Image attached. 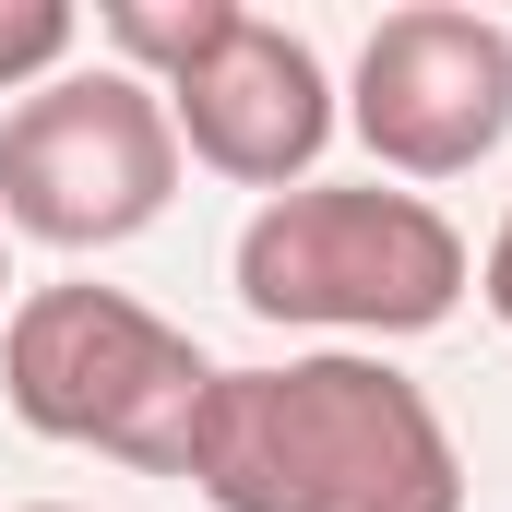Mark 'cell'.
<instances>
[{
	"instance_id": "3",
	"label": "cell",
	"mask_w": 512,
	"mask_h": 512,
	"mask_svg": "<svg viewBox=\"0 0 512 512\" xmlns=\"http://www.w3.org/2000/svg\"><path fill=\"white\" fill-rule=\"evenodd\" d=\"M0 393H12V417L36 441L179 477L191 429H203V393H215V358L167 310H143L131 286L60 274V286H24L0 310Z\"/></svg>"
},
{
	"instance_id": "10",
	"label": "cell",
	"mask_w": 512,
	"mask_h": 512,
	"mask_svg": "<svg viewBox=\"0 0 512 512\" xmlns=\"http://www.w3.org/2000/svg\"><path fill=\"white\" fill-rule=\"evenodd\" d=\"M12 512H84V501H12Z\"/></svg>"
},
{
	"instance_id": "1",
	"label": "cell",
	"mask_w": 512,
	"mask_h": 512,
	"mask_svg": "<svg viewBox=\"0 0 512 512\" xmlns=\"http://www.w3.org/2000/svg\"><path fill=\"white\" fill-rule=\"evenodd\" d=\"M179 477L215 512H465V453L441 405L370 346L215 370Z\"/></svg>"
},
{
	"instance_id": "11",
	"label": "cell",
	"mask_w": 512,
	"mask_h": 512,
	"mask_svg": "<svg viewBox=\"0 0 512 512\" xmlns=\"http://www.w3.org/2000/svg\"><path fill=\"white\" fill-rule=\"evenodd\" d=\"M0 298H12V239H0Z\"/></svg>"
},
{
	"instance_id": "4",
	"label": "cell",
	"mask_w": 512,
	"mask_h": 512,
	"mask_svg": "<svg viewBox=\"0 0 512 512\" xmlns=\"http://www.w3.org/2000/svg\"><path fill=\"white\" fill-rule=\"evenodd\" d=\"M179 131L167 96L131 84V72H60L36 96L0 108V239H36V251H120L143 239L167 203H179Z\"/></svg>"
},
{
	"instance_id": "5",
	"label": "cell",
	"mask_w": 512,
	"mask_h": 512,
	"mask_svg": "<svg viewBox=\"0 0 512 512\" xmlns=\"http://www.w3.org/2000/svg\"><path fill=\"white\" fill-rule=\"evenodd\" d=\"M346 131L382 155V179H465L512 143V24L465 0L382 12L346 84Z\"/></svg>"
},
{
	"instance_id": "8",
	"label": "cell",
	"mask_w": 512,
	"mask_h": 512,
	"mask_svg": "<svg viewBox=\"0 0 512 512\" xmlns=\"http://www.w3.org/2000/svg\"><path fill=\"white\" fill-rule=\"evenodd\" d=\"M72 48H84V12H72V0H0V96L60 84Z\"/></svg>"
},
{
	"instance_id": "2",
	"label": "cell",
	"mask_w": 512,
	"mask_h": 512,
	"mask_svg": "<svg viewBox=\"0 0 512 512\" xmlns=\"http://www.w3.org/2000/svg\"><path fill=\"white\" fill-rule=\"evenodd\" d=\"M239 310L286 322V334H334V346H405V334H441L477 286L465 227L429 203V191H393V179H298L274 191L251 227H239Z\"/></svg>"
},
{
	"instance_id": "7",
	"label": "cell",
	"mask_w": 512,
	"mask_h": 512,
	"mask_svg": "<svg viewBox=\"0 0 512 512\" xmlns=\"http://www.w3.org/2000/svg\"><path fill=\"white\" fill-rule=\"evenodd\" d=\"M227 24H239V0H108V12H96L108 72L155 84V96H167V84H179V72H191V60L227 36Z\"/></svg>"
},
{
	"instance_id": "6",
	"label": "cell",
	"mask_w": 512,
	"mask_h": 512,
	"mask_svg": "<svg viewBox=\"0 0 512 512\" xmlns=\"http://www.w3.org/2000/svg\"><path fill=\"white\" fill-rule=\"evenodd\" d=\"M346 120V96H334V72H322V48L298 36V24H274L239 0V24L167 84V131H179V155L191 167H215V179H239V191H298L310 167H322V143Z\"/></svg>"
},
{
	"instance_id": "9",
	"label": "cell",
	"mask_w": 512,
	"mask_h": 512,
	"mask_svg": "<svg viewBox=\"0 0 512 512\" xmlns=\"http://www.w3.org/2000/svg\"><path fill=\"white\" fill-rule=\"evenodd\" d=\"M477 298H489V322L512 334V215L489 227V251H477Z\"/></svg>"
}]
</instances>
